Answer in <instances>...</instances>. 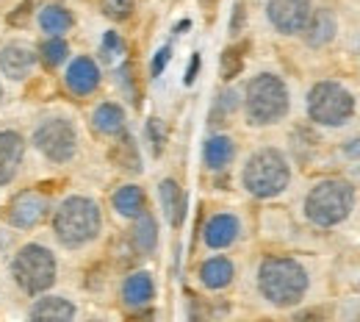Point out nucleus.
Wrapping results in <instances>:
<instances>
[{
	"label": "nucleus",
	"instance_id": "obj_1",
	"mask_svg": "<svg viewBox=\"0 0 360 322\" xmlns=\"http://www.w3.org/2000/svg\"><path fill=\"white\" fill-rule=\"evenodd\" d=\"M258 289L277 309L297 306L308 292V273L291 256H269L258 267Z\"/></svg>",
	"mask_w": 360,
	"mask_h": 322
},
{
	"label": "nucleus",
	"instance_id": "obj_2",
	"mask_svg": "<svg viewBox=\"0 0 360 322\" xmlns=\"http://www.w3.org/2000/svg\"><path fill=\"white\" fill-rule=\"evenodd\" d=\"M100 228H103L100 206L91 197H84V194L67 197L53 214V233L70 250L89 244L91 239L100 233Z\"/></svg>",
	"mask_w": 360,
	"mask_h": 322
},
{
	"label": "nucleus",
	"instance_id": "obj_3",
	"mask_svg": "<svg viewBox=\"0 0 360 322\" xmlns=\"http://www.w3.org/2000/svg\"><path fill=\"white\" fill-rule=\"evenodd\" d=\"M355 209V186L341 178L316 184L305 197V217L319 228H333L344 223Z\"/></svg>",
	"mask_w": 360,
	"mask_h": 322
},
{
	"label": "nucleus",
	"instance_id": "obj_4",
	"mask_svg": "<svg viewBox=\"0 0 360 322\" xmlns=\"http://www.w3.org/2000/svg\"><path fill=\"white\" fill-rule=\"evenodd\" d=\"M288 89L274 73H261L247 84L244 111L250 125H271L288 114Z\"/></svg>",
	"mask_w": 360,
	"mask_h": 322
},
{
	"label": "nucleus",
	"instance_id": "obj_5",
	"mask_svg": "<svg viewBox=\"0 0 360 322\" xmlns=\"http://www.w3.org/2000/svg\"><path fill=\"white\" fill-rule=\"evenodd\" d=\"M241 181H244V189L255 197H264V200L277 197L291 181V167H288V161L280 150L261 147L247 159Z\"/></svg>",
	"mask_w": 360,
	"mask_h": 322
},
{
	"label": "nucleus",
	"instance_id": "obj_6",
	"mask_svg": "<svg viewBox=\"0 0 360 322\" xmlns=\"http://www.w3.org/2000/svg\"><path fill=\"white\" fill-rule=\"evenodd\" d=\"M11 275L25 295H31V297L42 295L56 283V275H58L56 256L45 244H25L11 261Z\"/></svg>",
	"mask_w": 360,
	"mask_h": 322
},
{
	"label": "nucleus",
	"instance_id": "obj_7",
	"mask_svg": "<svg viewBox=\"0 0 360 322\" xmlns=\"http://www.w3.org/2000/svg\"><path fill=\"white\" fill-rule=\"evenodd\" d=\"M308 114L319 125L338 128L355 114V97L338 81H319L308 92Z\"/></svg>",
	"mask_w": 360,
	"mask_h": 322
},
{
	"label": "nucleus",
	"instance_id": "obj_8",
	"mask_svg": "<svg viewBox=\"0 0 360 322\" xmlns=\"http://www.w3.org/2000/svg\"><path fill=\"white\" fill-rule=\"evenodd\" d=\"M34 144H37V150H39L45 159L56 161V164H64V161H70V159L75 156V150H78L75 125H72L70 120H64V117H50V120H45V123L34 131Z\"/></svg>",
	"mask_w": 360,
	"mask_h": 322
},
{
	"label": "nucleus",
	"instance_id": "obj_9",
	"mask_svg": "<svg viewBox=\"0 0 360 322\" xmlns=\"http://www.w3.org/2000/svg\"><path fill=\"white\" fill-rule=\"evenodd\" d=\"M50 214V203L37 189H22L8 203V223L14 228H37Z\"/></svg>",
	"mask_w": 360,
	"mask_h": 322
},
{
	"label": "nucleus",
	"instance_id": "obj_10",
	"mask_svg": "<svg viewBox=\"0 0 360 322\" xmlns=\"http://www.w3.org/2000/svg\"><path fill=\"white\" fill-rule=\"evenodd\" d=\"M314 11V0H269V23L280 34H302L308 17Z\"/></svg>",
	"mask_w": 360,
	"mask_h": 322
},
{
	"label": "nucleus",
	"instance_id": "obj_11",
	"mask_svg": "<svg viewBox=\"0 0 360 322\" xmlns=\"http://www.w3.org/2000/svg\"><path fill=\"white\" fill-rule=\"evenodd\" d=\"M39 53L31 45H22V42H11L0 50V73L11 81H22L31 75L34 64H37Z\"/></svg>",
	"mask_w": 360,
	"mask_h": 322
},
{
	"label": "nucleus",
	"instance_id": "obj_12",
	"mask_svg": "<svg viewBox=\"0 0 360 322\" xmlns=\"http://www.w3.org/2000/svg\"><path fill=\"white\" fill-rule=\"evenodd\" d=\"M25 142L17 131H0V186H8L22 164Z\"/></svg>",
	"mask_w": 360,
	"mask_h": 322
},
{
	"label": "nucleus",
	"instance_id": "obj_13",
	"mask_svg": "<svg viewBox=\"0 0 360 322\" xmlns=\"http://www.w3.org/2000/svg\"><path fill=\"white\" fill-rule=\"evenodd\" d=\"M64 81H67V89L72 94L86 97V94H91L100 87V70H97V64L91 61L89 56H78V58L70 64Z\"/></svg>",
	"mask_w": 360,
	"mask_h": 322
},
{
	"label": "nucleus",
	"instance_id": "obj_14",
	"mask_svg": "<svg viewBox=\"0 0 360 322\" xmlns=\"http://www.w3.org/2000/svg\"><path fill=\"white\" fill-rule=\"evenodd\" d=\"M305 31V42L311 47H324L330 45L338 34V23H335V14L330 8H316L308 17V25L302 28Z\"/></svg>",
	"mask_w": 360,
	"mask_h": 322
},
{
	"label": "nucleus",
	"instance_id": "obj_15",
	"mask_svg": "<svg viewBox=\"0 0 360 322\" xmlns=\"http://www.w3.org/2000/svg\"><path fill=\"white\" fill-rule=\"evenodd\" d=\"M238 220L233 214H214L208 223H205V230H202V239L211 250H222L227 244H233L238 239Z\"/></svg>",
	"mask_w": 360,
	"mask_h": 322
},
{
	"label": "nucleus",
	"instance_id": "obj_16",
	"mask_svg": "<svg viewBox=\"0 0 360 322\" xmlns=\"http://www.w3.org/2000/svg\"><path fill=\"white\" fill-rule=\"evenodd\" d=\"M153 295H155V286H153L150 273H134V275L125 278V283H122V300L131 309L147 306L153 300Z\"/></svg>",
	"mask_w": 360,
	"mask_h": 322
},
{
	"label": "nucleus",
	"instance_id": "obj_17",
	"mask_svg": "<svg viewBox=\"0 0 360 322\" xmlns=\"http://www.w3.org/2000/svg\"><path fill=\"white\" fill-rule=\"evenodd\" d=\"M233 275H236V267L225 256H214V259L202 261V267H200V280L205 289H225L233 280Z\"/></svg>",
	"mask_w": 360,
	"mask_h": 322
},
{
	"label": "nucleus",
	"instance_id": "obj_18",
	"mask_svg": "<svg viewBox=\"0 0 360 322\" xmlns=\"http://www.w3.org/2000/svg\"><path fill=\"white\" fill-rule=\"evenodd\" d=\"M91 125H94L97 134H105V137L122 134L125 131V111H122V106H117V103L97 106L94 114H91Z\"/></svg>",
	"mask_w": 360,
	"mask_h": 322
},
{
	"label": "nucleus",
	"instance_id": "obj_19",
	"mask_svg": "<svg viewBox=\"0 0 360 322\" xmlns=\"http://www.w3.org/2000/svg\"><path fill=\"white\" fill-rule=\"evenodd\" d=\"M158 194H161V206H164V214L169 217V223L180 228L183 225V217H186V194L172 178L161 181L158 186Z\"/></svg>",
	"mask_w": 360,
	"mask_h": 322
},
{
	"label": "nucleus",
	"instance_id": "obj_20",
	"mask_svg": "<svg viewBox=\"0 0 360 322\" xmlns=\"http://www.w3.org/2000/svg\"><path fill=\"white\" fill-rule=\"evenodd\" d=\"M233 156H236V144H233V139L211 137L208 142H205L202 159H205V167H208V170H225L227 164L233 161Z\"/></svg>",
	"mask_w": 360,
	"mask_h": 322
},
{
	"label": "nucleus",
	"instance_id": "obj_21",
	"mask_svg": "<svg viewBox=\"0 0 360 322\" xmlns=\"http://www.w3.org/2000/svg\"><path fill=\"white\" fill-rule=\"evenodd\" d=\"M111 203H114L117 214H122V217H128V220H136V217L144 211V192L134 184L120 186V189L114 192Z\"/></svg>",
	"mask_w": 360,
	"mask_h": 322
},
{
	"label": "nucleus",
	"instance_id": "obj_22",
	"mask_svg": "<svg viewBox=\"0 0 360 322\" xmlns=\"http://www.w3.org/2000/svg\"><path fill=\"white\" fill-rule=\"evenodd\" d=\"M31 317L37 320H72L75 317V306L67 297H42L34 303Z\"/></svg>",
	"mask_w": 360,
	"mask_h": 322
},
{
	"label": "nucleus",
	"instance_id": "obj_23",
	"mask_svg": "<svg viewBox=\"0 0 360 322\" xmlns=\"http://www.w3.org/2000/svg\"><path fill=\"white\" fill-rule=\"evenodd\" d=\"M39 28L50 37H61V34H67L72 28V14L64 6L50 3L39 11Z\"/></svg>",
	"mask_w": 360,
	"mask_h": 322
},
{
	"label": "nucleus",
	"instance_id": "obj_24",
	"mask_svg": "<svg viewBox=\"0 0 360 322\" xmlns=\"http://www.w3.org/2000/svg\"><path fill=\"white\" fill-rule=\"evenodd\" d=\"M134 244L139 253H153L155 244H158V225L153 220V214L144 209L139 217H136L134 225Z\"/></svg>",
	"mask_w": 360,
	"mask_h": 322
},
{
	"label": "nucleus",
	"instance_id": "obj_25",
	"mask_svg": "<svg viewBox=\"0 0 360 322\" xmlns=\"http://www.w3.org/2000/svg\"><path fill=\"white\" fill-rule=\"evenodd\" d=\"M111 159L122 167V170H131V173H141V159H139V150H136V142L131 134L122 131V139L117 142Z\"/></svg>",
	"mask_w": 360,
	"mask_h": 322
},
{
	"label": "nucleus",
	"instance_id": "obj_26",
	"mask_svg": "<svg viewBox=\"0 0 360 322\" xmlns=\"http://www.w3.org/2000/svg\"><path fill=\"white\" fill-rule=\"evenodd\" d=\"M39 58L45 61L47 67H58V64H64L67 61V56H70V47L67 42L61 39V37H47L45 42L39 45Z\"/></svg>",
	"mask_w": 360,
	"mask_h": 322
},
{
	"label": "nucleus",
	"instance_id": "obj_27",
	"mask_svg": "<svg viewBox=\"0 0 360 322\" xmlns=\"http://www.w3.org/2000/svg\"><path fill=\"white\" fill-rule=\"evenodd\" d=\"M236 109H238V92L236 89H225V92L217 97V103H214L211 123L214 125H225V120L236 114Z\"/></svg>",
	"mask_w": 360,
	"mask_h": 322
},
{
	"label": "nucleus",
	"instance_id": "obj_28",
	"mask_svg": "<svg viewBox=\"0 0 360 322\" xmlns=\"http://www.w3.org/2000/svg\"><path fill=\"white\" fill-rule=\"evenodd\" d=\"M244 67V56H241V47H227L225 53L219 56V70H222V78L233 81Z\"/></svg>",
	"mask_w": 360,
	"mask_h": 322
},
{
	"label": "nucleus",
	"instance_id": "obj_29",
	"mask_svg": "<svg viewBox=\"0 0 360 322\" xmlns=\"http://www.w3.org/2000/svg\"><path fill=\"white\" fill-rule=\"evenodd\" d=\"M100 8L108 20H128L134 14V0H100Z\"/></svg>",
	"mask_w": 360,
	"mask_h": 322
},
{
	"label": "nucleus",
	"instance_id": "obj_30",
	"mask_svg": "<svg viewBox=\"0 0 360 322\" xmlns=\"http://www.w3.org/2000/svg\"><path fill=\"white\" fill-rule=\"evenodd\" d=\"M37 6H39V0H22V3L8 14V25H17V28L28 25V23H31V14H34Z\"/></svg>",
	"mask_w": 360,
	"mask_h": 322
},
{
	"label": "nucleus",
	"instance_id": "obj_31",
	"mask_svg": "<svg viewBox=\"0 0 360 322\" xmlns=\"http://www.w3.org/2000/svg\"><path fill=\"white\" fill-rule=\"evenodd\" d=\"M147 137L153 142V153L158 156L164 150V142H167V128H164V123L158 117H150L147 120Z\"/></svg>",
	"mask_w": 360,
	"mask_h": 322
},
{
	"label": "nucleus",
	"instance_id": "obj_32",
	"mask_svg": "<svg viewBox=\"0 0 360 322\" xmlns=\"http://www.w3.org/2000/svg\"><path fill=\"white\" fill-rule=\"evenodd\" d=\"M122 53H125V42L120 39L117 31H108V34L103 37V61H114V58L122 56Z\"/></svg>",
	"mask_w": 360,
	"mask_h": 322
},
{
	"label": "nucleus",
	"instance_id": "obj_33",
	"mask_svg": "<svg viewBox=\"0 0 360 322\" xmlns=\"http://www.w3.org/2000/svg\"><path fill=\"white\" fill-rule=\"evenodd\" d=\"M169 58H172V47L169 45H164L158 53H155V58H153V64H150V75L153 78H158L161 73H164V67L169 64Z\"/></svg>",
	"mask_w": 360,
	"mask_h": 322
},
{
	"label": "nucleus",
	"instance_id": "obj_34",
	"mask_svg": "<svg viewBox=\"0 0 360 322\" xmlns=\"http://www.w3.org/2000/svg\"><path fill=\"white\" fill-rule=\"evenodd\" d=\"M244 20H247V11H244V3H236L233 6V17H230V34L238 37L241 28H244Z\"/></svg>",
	"mask_w": 360,
	"mask_h": 322
},
{
	"label": "nucleus",
	"instance_id": "obj_35",
	"mask_svg": "<svg viewBox=\"0 0 360 322\" xmlns=\"http://www.w3.org/2000/svg\"><path fill=\"white\" fill-rule=\"evenodd\" d=\"M200 64H202V58H200V53H194V56H191V64H188V70H186V75H183V84H186V87H191V84L197 81Z\"/></svg>",
	"mask_w": 360,
	"mask_h": 322
},
{
	"label": "nucleus",
	"instance_id": "obj_36",
	"mask_svg": "<svg viewBox=\"0 0 360 322\" xmlns=\"http://www.w3.org/2000/svg\"><path fill=\"white\" fill-rule=\"evenodd\" d=\"M344 156L352 159V161H360V137L349 139V142L344 144Z\"/></svg>",
	"mask_w": 360,
	"mask_h": 322
},
{
	"label": "nucleus",
	"instance_id": "obj_37",
	"mask_svg": "<svg viewBox=\"0 0 360 322\" xmlns=\"http://www.w3.org/2000/svg\"><path fill=\"white\" fill-rule=\"evenodd\" d=\"M191 28V20H180L178 25H175V34H180V31H188Z\"/></svg>",
	"mask_w": 360,
	"mask_h": 322
},
{
	"label": "nucleus",
	"instance_id": "obj_38",
	"mask_svg": "<svg viewBox=\"0 0 360 322\" xmlns=\"http://www.w3.org/2000/svg\"><path fill=\"white\" fill-rule=\"evenodd\" d=\"M355 47H358V50H360V39H358V45H355Z\"/></svg>",
	"mask_w": 360,
	"mask_h": 322
},
{
	"label": "nucleus",
	"instance_id": "obj_39",
	"mask_svg": "<svg viewBox=\"0 0 360 322\" xmlns=\"http://www.w3.org/2000/svg\"><path fill=\"white\" fill-rule=\"evenodd\" d=\"M0 97H3V89H0Z\"/></svg>",
	"mask_w": 360,
	"mask_h": 322
}]
</instances>
